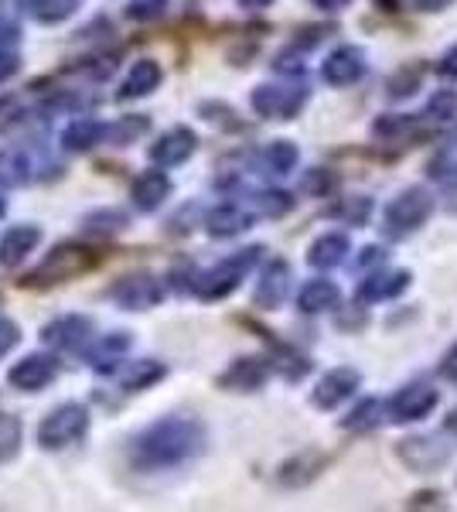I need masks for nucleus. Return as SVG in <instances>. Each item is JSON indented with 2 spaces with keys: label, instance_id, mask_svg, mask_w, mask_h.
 <instances>
[{
  "label": "nucleus",
  "instance_id": "nucleus-41",
  "mask_svg": "<svg viewBox=\"0 0 457 512\" xmlns=\"http://www.w3.org/2000/svg\"><path fill=\"white\" fill-rule=\"evenodd\" d=\"M430 117L454 120L457 117V96L454 93H437L434 99H430Z\"/></svg>",
  "mask_w": 457,
  "mask_h": 512
},
{
  "label": "nucleus",
  "instance_id": "nucleus-32",
  "mask_svg": "<svg viewBox=\"0 0 457 512\" xmlns=\"http://www.w3.org/2000/svg\"><path fill=\"white\" fill-rule=\"evenodd\" d=\"M253 198H256V212L267 216V219H280L294 209V198H290L287 192H280V188H267V192H260Z\"/></svg>",
  "mask_w": 457,
  "mask_h": 512
},
{
  "label": "nucleus",
  "instance_id": "nucleus-47",
  "mask_svg": "<svg viewBox=\"0 0 457 512\" xmlns=\"http://www.w3.org/2000/svg\"><path fill=\"white\" fill-rule=\"evenodd\" d=\"M14 113H18V103H14V99H0V130L4 127H11L14 123Z\"/></svg>",
  "mask_w": 457,
  "mask_h": 512
},
{
  "label": "nucleus",
  "instance_id": "nucleus-17",
  "mask_svg": "<svg viewBox=\"0 0 457 512\" xmlns=\"http://www.w3.org/2000/svg\"><path fill=\"white\" fill-rule=\"evenodd\" d=\"M130 345H134V335L130 332L99 335L93 342V349H89V366H93L96 373H113V369H120V362H123V355L130 352Z\"/></svg>",
  "mask_w": 457,
  "mask_h": 512
},
{
  "label": "nucleus",
  "instance_id": "nucleus-54",
  "mask_svg": "<svg viewBox=\"0 0 457 512\" xmlns=\"http://www.w3.org/2000/svg\"><path fill=\"white\" fill-rule=\"evenodd\" d=\"M382 4H386V11H393V4H396V0H382Z\"/></svg>",
  "mask_w": 457,
  "mask_h": 512
},
{
  "label": "nucleus",
  "instance_id": "nucleus-53",
  "mask_svg": "<svg viewBox=\"0 0 457 512\" xmlns=\"http://www.w3.org/2000/svg\"><path fill=\"white\" fill-rule=\"evenodd\" d=\"M7 212V202H4V195H0V216H4Z\"/></svg>",
  "mask_w": 457,
  "mask_h": 512
},
{
  "label": "nucleus",
  "instance_id": "nucleus-15",
  "mask_svg": "<svg viewBox=\"0 0 457 512\" xmlns=\"http://www.w3.org/2000/svg\"><path fill=\"white\" fill-rule=\"evenodd\" d=\"M267 376H270L267 359H256V355H243V359H236L226 369V373L219 376V386H222V390H236V393H256V390H263Z\"/></svg>",
  "mask_w": 457,
  "mask_h": 512
},
{
  "label": "nucleus",
  "instance_id": "nucleus-16",
  "mask_svg": "<svg viewBox=\"0 0 457 512\" xmlns=\"http://www.w3.org/2000/svg\"><path fill=\"white\" fill-rule=\"evenodd\" d=\"M287 291H290V267L284 260H270L260 274L253 301L260 304L263 311H277L280 304L287 301Z\"/></svg>",
  "mask_w": 457,
  "mask_h": 512
},
{
  "label": "nucleus",
  "instance_id": "nucleus-24",
  "mask_svg": "<svg viewBox=\"0 0 457 512\" xmlns=\"http://www.w3.org/2000/svg\"><path fill=\"white\" fill-rule=\"evenodd\" d=\"M348 250H352V243H348L345 233H324L311 243V250H307V263L318 270H331L338 267V263H345Z\"/></svg>",
  "mask_w": 457,
  "mask_h": 512
},
{
  "label": "nucleus",
  "instance_id": "nucleus-11",
  "mask_svg": "<svg viewBox=\"0 0 457 512\" xmlns=\"http://www.w3.org/2000/svg\"><path fill=\"white\" fill-rule=\"evenodd\" d=\"M396 454H400V461L410 472H437V468L447 465L451 448H444L434 437H406V441H400Z\"/></svg>",
  "mask_w": 457,
  "mask_h": 512
},
{
  "label": "nucleus",
  "instance_id": "nucleus-2",
  "mask_svg": "<svg viewBox=\"0 0 457 512\" xmlns=\"http://www.w3.org/2000/svg\"><path fill=\"white\" fill-rule=\"evenodd\" d=\"M260 256H263V246H246V250L219 260L212 270H205V274L198 277L195 294L202 297V301H219V297L232 294L239 284H243V277L249 274V270L260 263Z\"/></svg>",
  "mask_w": 457,
  "mask_h": 512
},
{
  "label": "nucleus",
  "instance_id": "nucleus-30",
  "mask_svg": "<svg viewBox=\"0 0 457 512\" xmlns=\"http://www.w3.org/2000/svg\"><path fill=\"white\" fill-rule=\"evenodd\" d=\"M79 7V0H28V11L31 18L41 24H58L65 18H72Z\"/></svg>",
  "mask_w": 457,
  "mask_h": 512
},
{
  "label": "nucleus",
  "instance_id": "nucleus-5",
  "mask_svg": "<svg viewBox=\"0 0 457 512\" xmlns=\"http://www.w3.org/2000/svg\"><path fill=\"white\" fill-rule=\"evenodd\" d=\"M249 103H253V110L260 113L263 120H294L307 103V89L290 86V82H284V86L270 82V86H256Z\"/></svg>",
  "mask_w": 457,
  "mask_h": 512
},
{
  "label": "nucleus",
  "instance_id": "nucleus-51",
  "mask_svg": "<svg viewBox=\"0 0 457 512\" xmlns=\"http://www.w3.org/2000/svg\"><path fill=\"white\" fill-rule=\"evenodd\" d=\"M239 4H243L246 11H263V7H270L273 0H239Z\"/></svg>",
  "mask_w": 457,
  "mask_h": 512
},
{
  "label": "nucleus",
  "instance_id": "nucleus-21",
  "mask_svg": "<svg viewBox=\"0 0 457 512\" xmlns=\"http://www.w3.org/2000/svg\"><path fill=\"white\" fill-rule=\"evenodd\" d=\"M410 280H413L410 270H396V274H372L359 284L355 297H359L362 304H376V301H386V297H400L406 287H410Z\"/></svg>",
  "mask_w": 457,
  "mask_h": 512
},
{
  "label": "nucleus",
  "instance_id": "nucleus-8",
  "mask_svg": "<svg viewBox=\"0 0 457 512\" xmlns=\"http://www.w3.org/2000/svg\"><path fill=\"white\" fill-rule=\"evenodd\" d=\"M93 335H96V321L86 315H62V318L48 321L45 332H41L45 345H52L58 352L86 349V345L93 342Z\"/></svg>",
  "mask_w": 457,
  "mask_h": 512
},
{
  "label": "nucleus",
  "instance_id": "nucleus-22",
  "mask_svg": "<svg viewBox=\"0 0 457 512\" xmlns=\"http://www.w3.org/2000/svg\"><path fill=\"white\" fill-rule=\"evenodd\" d=\"M157 86H161V65L154 59H140L134 62V69L127 72V79L120 82L116 99H140V96L154 93Z\"/></svg>",
  "mask_w": 457,
  "mask_h": 512
},
{
  "label": "nucleus",
  "instance_id": "nucleus-46",
  "mask_svg": "<svg viewBox=\"0 0 457 512\" xmlns=\"http://www.w3.org/2000/svg\"><path fill=\"white\" fill-rule=\"evenodd\" d=\"M21 69V59L14 52H0V82H7Z\"/></svg>",
  "mask_w": 457,
  "mask_h": 512
},
{
  "label": "nucleus",
  "instance_id": "nucleus-25",
  "mask_svg": "<svg viewBox=\"0 0 457 512\" xmlns=\"http://www.w3.org/2000/svg\"><path fill=\"white\" fill-rule=\"evenodd\" d=\"M249 226H253V216H249L246 209H239V205H219V209H212L209 216H205V229H209V236L215 239L239 236V233H246Z\"/></svg>",
  "mask_w": 457,
  "mask_h": 512
},
{
  "label": "nucleus",
  "instance_id": "nucleus-23",
  "mask_svg": "<svg viewBox=\"0 0 457 512\" xmlns=\"http://www.w3.org/2000/svg\"><path fill=\"white\" fill-rule=\"evenodd\" d=\"M41 243L38 226H11L0 239V263L4 267H18V263Z\"/></svg>",
  "mask_w": 457,
  "mask_h": 512
},
{
  "label": "nucleus",
  "instance_id": "nucleus-4",
  "mask_svg": "<svg viewBox=\"0 0 457 512\" xmlns=\"http://www.w3.org/2000/svg\"><path fill=\"white\" fill-rule=\"evenodd\" d=\"M89 431V410L82 403H62L38 424V444L45 451H62Z\"/></svg>",
  "mask_w": 457,
  "mask_h": 512
},
{
  "label": "nucleus",
  "instance_id": "nucleus-13",
  "mask_svg": "<svg viewBox=\"0 0 457 512\" xmlns=\"http://www.w3.org/2000/svg\"><path fill=\"white\" fill-rule=\"evenodd\" d=\"M359 383H362V376L355 373L352 366H338V369H331V373H324L318 379V386H314V407H321V410H335L338 403H345L348 396H352L355 390H359Z\"/></svg>",
  "mask_w": 457,
  "mask_h": 512
},
{
  "label": "nucleus",
  "instance_id": "nucleus-42",
  "mask_svg": "<svg viewBox=\"0 0 457 512\" xmlns=\"http://www.w3.org/2000/svg\"><path fill=\"white\" fill-rule=\"evenodd\" d=\"M18 342H21V328L14 325L11 318H0V359H4Z\"/></svg>",
  "mask_w": 457,
  "mask_h": 512
},
{
  "label": "nucleus",
  "instance_id": "nucleus-39",
  "mask_svg": "<svg viewBox=\"0 0 457 512\" xmlns=\"http://www.w3.org/2000/svg\"><path fill=\"white\" fill-rule=\"evenodd\" d=\"M417 89H420V65L396 72V76L389 79V96H413Z\"/></svg>",
  "mask_w": 457,
  "mask_h": 512
},
{
  "label": "nucleus",
  "instance_id": "nucleus-3",
  "mask_svg": "<svg viewBox=\"0 0 457 512\" xmlns=\"http://www.w3.org/2000/svg\"><path fill=\"white\" fill-rule=\"evenodd\" d=\"M434 216V195L427 188H406L386 205V216H382V233L389 239H406Z\"/></svg>",
  "mask_w": 457,
  "mask_h": 512
},
{
  "label": "nucleus",
  "instance_id": "nucleus-45",
  "mask_svg": "<svg viewBox=\"0 0 457 512\" xmlns=\"http://www.w3.org/2000/svg\"><path fill=\"white\" fill-rule=\"evenodd\" d=\"M437 72H440V79H447V82H457V45L451 48V52L444 55V59H440Z\"/></svg>",
  "mask_w": 457,
  "mask_h": 512
},
{
  "label": "nucleus",
  "instance_id": "nucleus-36",
  "mask_svg": "<svg viewBox=\"0 0 457 512\" xmlns=\"http://www.w3.org/2000/svg\"><path fill=\"white\" fill-rule=\"evenodd\" d=\"M413 117H406V113H400V117H396V113H386V117H379L376 123H372V134L376 137H403V134H410L413 130Z\"/></svg>",
  "mask_w": 457,
  "mask_h": 512
},
{
  "label": "nucleus",
  "instance_id": "nucleus-9",
  "mask_svg": "<svg viewBox=\"0 0 457 512\" xmlns=\"http://www.w3.org/2000/svg\"><path fill=\"white\" fill-rule=\"evenodd\" d=\"M110 297L123 311H147V308H154V304H161L164 291H161V280L154 274H130L123 280H116L110 287Z\"/></svg>",
  "mask_w": 457,
  "mask_h": 512
},
{
  "label": "nucleus",
  "instance_id": "nucleus-44",
  "mask_svg": "<svg viewBox=\"0 0 457 512\" xmlns=\"http://www.w3.org/2000/svg\"><path fill=\"white\" fill-rule=\"evenodd\" d=\"M382 263H386V250H382V246H365L359 256V270H369V267L376 270Z\"/></svg>",
  "mask_w": 457,
  "mask_h": 512
},
{
  "label": "nucleus",
  "instance_id": "nucleus-28",
  "mask_svg": "<svg viewBox=\"0 0 457 512\" xmlns=\"http://www.w3.org/2000/svg\"><path fill=\"white\" fill-rule=\"evenodd\" d=\"M35 175V164L21 151H0V188H18Z\"/></svg>",
  "mask_w": 457,
  "mask_h": 512
},
{
  "label": "nucleus",
  "instance_id": "nucleus-40",
  "mask_svg": "<svg viewBox=\"0 0 457 512\" xmlns=\"http://www.w3.org/2000/svg\"><path fill=\"white\" fill-rule=\"evenodd\" d=\"M335 185H338V178L331 175L328 168H314L304 175V192H311V195H328V192H335Z\"/></svg>",
  "mask_w": 457,
  "mask_h": 512
},
{
  "label": "nucleus",
  "instance_id": "nucleus-43",
  "mask_svg": "<svg viewBox=\"0 0 457 512\" xmlns=\"http://www.w3.org/2000/svg\"><path fill=\"white\" fill-rule=\"evenodd\" d=\"M21 41V28L14 21H0V52H11L14 45Z\"/></svg>",
  "mask_w": 457,
  "mask_h": 512
},
{
  "label": "nucleus",
  "instance_id": "nucleus-1",
  "mask_svg": "<svg viewBox=\"0 0 457 512\" xmlns=\"http://www.w3.org/2000/svg\"><path fill=\"white\" fill-rule=\"evenodd\" d=\"M205 448V427L191 417H164L134 437V461L140 468L185 465Z\"/></svg>",
  "mask_w": 457,
  "mask_h": 512
},
{
  "label": "nucleus",
  "instance_id": "nucleus-48",
  "mask_svg": "<svg viewBox=\"0 0 457 512\" xmlns=\"http://www.w3.org/2000/svg\"><path fill=\"white\" fill-rule=\"evenodd\" d=\"M451 4H454V0H417L420 11H430V14L444 11V7H451Z\"/></svg>",
  "mask_w": 457,
  "mask_h": 512
},
{
  "label": "nucleus",
  "instance_id": "nucleus-14",
  "mask_svg": "<svg viewBox=\"0 0 457 512\" xmlns=\"http://www.w3.org/2000/svg\"><path fill=\"white\" fill-rule=\"evenodd\" d=\"M365 76V52L355 45H342L321 62V79L328 86H352Z\"/></svg>",
  "mask_w": 457,
  "mask_h": 512
},
{
  "label": "nucleus",
  "instance_id": "nucleus-18",
  "mask_svg": "<svg viewBox=\"0 0 457 512\" xmlns=\"http://www.w3.org/2000/svg\"><path fill=\"white\" fill-rule=\"evenodd\" d=\"M171 195V178L164 171H144L130 185V198H134V209L140 212H157L164 205V198Z\"/></svg>",
  "mask_w": 457,
  "mask_h": 512
},
{
  "label": "nucleus",
  "instance_id": "nucleus-52",
  "mask_svg": "<svg viewBox=\"0 0 457 512\" xmlns=\"http://www.w3.org/2000/svg\"><path fill=\"white\" fill-rule=\"evenodd\" d=\"M447 431L457 437V410H451V417H447Z\"/></svg>",
  "mask_w": 457,
  "mask_h": 512
},
{
  "label": "nucleus",
  "instance_id": "nucleus-38",
  "mask_svg": "<svg viewBox=\"0 0 457 512\" xmlns=\"http://www.w3.org/2000/svg\"><path fill=\"white\" fill-rule=\"evenodd\" d=\"M168 11V0H130L127 4V18L130 21H154Z\"/></svg>",
  "mask_w": 457,
  "mask_h": 512
},
{
  "label": "nucleus",
  "instance_id": "nucleus-35",
  "mask_svg": "<svg viewBox=\"0 0 457 512\" xmlns=\"http://www.w3.org/2000/svg\"><path fill=\"white\" fill-rule=\"evenodd\" d=\"M21 448V420L0 414V461H11Z\"/></svg>",
  "mask_w": 457,
  "mask_h": 512
},
{
  "label": "nucleus",
  "instance_id": "nucleus-37",
  "mask_svg": "<svg viewBox=\"0 0 457 512\" xmlns=\"http://www.w3.org/2000/svg\"><path fill=\"white\" fill-rule=\"evenodd\" d=\"M335 216L345 219L348 226H365V219L372 216V202L369 198H345V202L335 209Z\"/></svg>",
  "mask_w": 457,
  "mask_h": 512
},
{
  "label": "nucleus",
  "instance_id": "nucleus-12",
  "mask_svg": "<svg viewBox=\"0 0 457 512\" xmlns=\"http://www.w3.org/2000/svg\"><path fill=\"white\" fill-rule=\"evenodd\" d=\"M55 376H58V362L52 359V355H24L21 362H14L11 366L7 383L21 393H35V390H45Z\"/></svg>",
  "mask_w": 457,
  "mask_h": 512
},
{
  "label": "nucleus",
  "instance_id": "nucleus-20",
  "mask_svg": "<svg viewBox=\"0 0 457 512\" xmlns=\"http://www.w3.org/2000/svg\"><path fill=\"white\" fill-rule=\"evenodd\" d=\"M164 362L157 359H137V362H123L120 369H116V383L123 386V393H140L147 390V386L161 383L164 379Z\"/></svg>",
  "mask_w": 457,
  "mask_h": 512
},
{
  "label": "nucleus",
  "instance_id": "nucleus-33",
  "mask_svg": "<svg viewBox=\"0 0 457 512\" xmlns=\"http://www.w3.org/2000/svg\"><path fill=\"white\" fill-rule=\"evenodd\" d=\"M318 468H321V458L304 454V458L287 461L284 472H280V482H284V485H304V482H311V478L318 475Z\"/></svg>",
  "mask_w": 457,
  "mask_h": 512
},
{
  "label": "nucleus",
  "instance_id": "nucleus-49",
  "mask_svg": "<svg viewBox=\"0 0 457 512\" xmlns=\"http://www.w3.org/2000/svg\"><path fill=\"white\" fill-rule=\"evenodd\" d=\"M440 369H444L447 379H454V383H457V349L447 352V359H444V366H440Z\"/></svg>",
  "mask_w": 457,
  "mask_h": 512
},
{
  "label": "nucleus",
  "instance_id": "nucleus-31",
  "mask_svg": "<svg viewBox=\"0 0 457 512\" xmlns=\"http://www.w3.org/2000/svg\"><path fill=\"white\" fill-rule=\"evenodd\" d=\"M82 222H86V229L93 236H106V233H120V229H127L130 216L123 209H96V212H89Z\"/></svg>",
  "mask_w": 457,
  "mask_h": 512
},
{
  "label": "nucleus",
  "instance_id": "nucleus-6",
  "mask_svg": "<svg viewBox=\"0 0 457 512\" xmlns=\"http://www.w3.org/2000/svg\"><path fill=\"white\" fill-rule=\"evenodd\" d=\"M96 263V256L86 250V246H55L52 253L45 256V263L28 277V284H58V280H69L89 270Z\"/></svg>",
  "mask_w": 457,
  "mask_h": 512
},
{
  "label": "nucleus",
  "instance_id": "nucleus-29",
  "mask_svg": "<svg viewBox=\"0 0 457 512\" xmlns=\"http://www.w3.org/2000/svg\"><path fill=\"white\" fill-rule=\"evenodd\" d=\"M147 127H151V120L140 117V113H130V117H120L116 123H110V130H106V144H116V147L137 144V140L147 134Z\"/></svg>",
  "mask_w": 457,
  "mask_h": 512
},
{
  "label": "nucleus",
  "instance_id": "nucleus-34",
  "mask_svg": "<svg viewBox=\"0 0 457 512\" xmlns=\"http://www.w3.org/2000/svg\"><path fill=\"white\" fill-rule=\"evenodd\" d=\"M379 417H382V403L379 400H362L359 407L342 420V427L345 431H369V427H376Z\"/></svg>",
  "mask_w": 457,
  "mask_h": 512
},
{
  "label": "nucleus",
  "instance_id": "nucleus-50",
  "mask_svg": "<svg viewBox=\"0 0 457 512\" xmlns=\"http://www.w3.org/2000/svg\"><path fill=\"white\" fill-rule=\"evenodd\" d=\"M318 11H342V7H348L352 0H311Z\"/></svg>",
  "mask_w": 457,
  "mask_h": 512
},
{
  "label": "nucleus",
  "instance_id": "nucleus-10",
  "mask_svg": "<svg viewBox=\"0 0 457 512\" xmlns=\"http://www.w3.org/2000/svg\"><path fill=\"white\" fill-rule=\"evenodd\" d=\"M198 147V137L191 127H171L151 144V161L157 168H178L185 164Z\"/></svg>",
  "mask_w": 457,
  "mask_h": 512
},
{
  "label": "nucleus",
  "instance_id": "nucleus-19",
  "mask_svg": "<svg viewBox=\"0 0 457 512\" xmlns=\"http://www.w3.org/2000/svg\"><path fill=\"white\" fill-rule=\"evenodd\" d=\"M106 130H110V123H103V120H89V117L72 120L69 127L62 130V147L72 154H86V151H93V147L106 144Z\"/></svg>",
  "mask_w": 457,
  "mask_h": 512
},
{
  "label": "nucleus",
  "instance_id": "nucleus-7",
  "mask_svg": "<svg viewBox=\"0 0 457 512\" xmlns=\"http://www.w3.org/2000/svg\"><path fill=\"white\" fill-rule=\"evenodd\" d=\"M437 403H440V393L434 386L410 383L386 403V420H393V424H413V420H423L427 414H434Z\"/></svg>",
  "mask_w": 457,
  "mask_h": 512
},
{
  "label": "nucleus",
  "instance_id": "nucleus-27",
  "mask_svg": "<svg viewBox=\"0 0 457 512\" xmlns=\"http://www.w3.org/2000/svg\"><path fill=\"white\" fill-rule=\"evenodd\" d=\"M297 161H301V151H297L294 140H270L260 154V168L267 175H290L297 168Z\"/></svg>",
  "mask_w": 457,
  "mask_h": 512
},
{
  "label": "nucleus",
  "instance_id": "nucleus-26",
  "mask_svg": "<svg viewBox=\"0 0 457 512\" xmlns=\"http://www.w3.org/2000/svg\"><path fill=\"white\" fill-rule=\"evenodd\" d=\"M338 301H342V291H338V284H331V280H311V284H304L301 294H297V308H301L304 315H324V311L338 308Z\"/></svg>",
  "mask_w": 457,
  "mask_h": 512
}]
</instances>
